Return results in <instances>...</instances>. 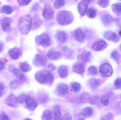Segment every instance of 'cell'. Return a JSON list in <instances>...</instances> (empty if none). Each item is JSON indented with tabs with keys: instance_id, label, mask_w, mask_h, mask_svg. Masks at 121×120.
Wrapping results in <instances>:
<instances>
[{
	"instance_id": "5bb4252c",
	"label": "cell",
	"mask_w": 121,
	"mask_h": 120,
	"mask_svg": "<svg viewBox=\"0 0 121 120\" xmlns=\"http://www.w3.org/2000/svg\"><path fill=\"white\" fill-rule=\"evenodd\" d=\"M12 21H13L12 19L9 18H7L4 20L3 22H2L1 26H2V29L4 31H8L10 29L11 23Z\"/></svg>"
},
{
	"instance_id": "6da1fadb",
	"label": "cell",
	"mask_w": 121,
	"mask_h": 120,
	"mask_svg": "<svg viewBox=\"0 0 121 120\" xmlns=\"http://www.w3.org/2000/svg\"><path fill=\"white\" fill-rule=\"evenodd\" d=\"M31 26V18L26 15L20 18L18 20V28L22 34H26L30 31Z\"/></svg>"
},
{
	"instance_id": "e0dca14e",
	"label": "cell",
	"mask_w": 121,
	"mask_h": 120,
	"mask_svg": "<svg viewBox=\"0 0 121 120\" xmlns=\"http://www.w3.org/2000/svg\"><path fill=\"white\" fill-rule=\"evenodd\" d=\"M74 36L76 40L78 41H82L85 38V34L80 29H78L76 31Z\"/></svg>"
},
{
	"instance_id": "d6a6232c",
	"label": "cell",
	"mask_w": 121,
	"mask_h": 120,
	"mask_svg": "<svg viewBox=\"0 0 121 120\" xmlns=\"http://www.w3.org/2000/svg\"><path fill=\"white\" fill-rule=\"evenodd\" d=\"M101 102L105 106L108 105L109 103V97L108 95H104L101 98Z\"/></svg>"
},
{
	"instance_id": "8d00e7d4",
	"label": "cell",
	"mask_w": 121,
	"mask_h": 120,
	"mask_svg": "<svg viewBox=\"0 0 121 120\" xmlns=\"http://www.w3.org/2000/svg\"><path fill=\"white\" fill-rule=\"evenodd\" d=\"M120 54L117 51H114L111 54V57L115 60H119L120 59Z\"/></svg>"
},
{
	"instance_id": "484cf974",
	"label": "cell",
	"mask_w": 121,
	"mask_h": 120,
	"mask_svg": "<svg viewBox=\"0 0 121 120\" xmlns=\"http://www.w3.org/2000/svg\"><path fill=\"white\" fill-rule=\"evenodd\" d=\"M20 69L22 71V72H27L29 71L31 69V66L28 64L27 62H23L20 65Z\"/></svg>"
},
{
	"instance_id": "44dd1931",
	"label": "cell",
	"mask_w": 121,
	"mask_h": 120,
	"mask_svg": "<svg viewBox=\"0 0 121 120\" xmlns=\"http://www.w3.org/2000/svg\"><path fill=\"white\" fill-rule=\"evenodd\" d=\"M42 119L43 120H52V119H53L52 112L49 109L45 110L43 114Z\"/></svg>"
},
{
	"instance_id": "ac0fdd59",
	"label": "cell",
	"mask_w": 121,
	"mask_h": 120,
	"mask_svg": "<svg viewBox=\"0 0 121 120\" xmlns=\"http://www.w3.org/2000/svg\"><path fill=\"white\" fill-rule=\"evenodd\" d=\"M57 37L60 42H65L67 39V35L65 32L59 31L57 34Z\"/></svg>"
},
{
	"instance_id": "4fadbf2b",
	"label": "cell",
	"mask_w": 121,
	"mask_h": 120,
	"mask_svg": "<svg viewBox=\"0 0 121 120\" xmlns=\"http://www.w3.org/2000/svg\"><path fill=\"white\" fill-rule=\"evenodd\" d=\"M9 55L13 60H17L21 55V52L18 48H14L9 50Z\"/></svg>"
},
{
	"instance_id": "52a82bcc",
	"label": "cell",
	"mask_w": 121,
	"mask_h": 120,
	"mask_svg": "<svg viewBox=\"0 0 121 120\" xmlns=\"http://www.w3.org/2000/svg\"><path fill=\"white\" fill-rule=\"evenodd\" d=\"M46 62V58L44 55L41 54H37L35 55L34 59V64L35 65H43Z\"/></svg>"
},
{
	"instance_id": "d4e9b609",
	"label": "cell",
	"mask_w": 121,
	"mask_h": 120,
	"mask_svg": "<svg viewBox=\"0 0 121 120\" xmlns=\"http://www.w3.org/2000/svg\"><path fill=\"white\" fill-rule=\"evenodd\" d=\"M112 8L113 12L115 14H117L118 15H120L121 12V5L120 3L113 4L112 6Z\"/></svg>"
},
{
	"instance_id": "5b68a950",
	"label": "cell",
	"mask_w": 121,
	"mask_h": 120,
	"mask_svg": "<svg viewBox=\"0 0 121 120\" xmlns=\"http://www.w3.org/2000/svg\"><path fill=\"white\" fill-rule=\"evenodd\" d=\"M39 45L43 47H48L50 44V38L47 34H43L37 38Z\"/></svg>"
},
{
	"instance_id": "83f0119b",
	"label": "cell",
	"mask_w": 121,
	"mask_h": 120,
	"mask_svg": "<svg viewBox=\"0 0 121 120\" xmlns=\"http://www.w3.org/2000/svg\"><path fill=\"white\" fill-rule=\"evenodd\" d=\"M1 12L3 14H10L13 12V9L9 5H4L1 8Z\"/></svg>"
},
{
	"instance_id": "ba28073f",
	"label": "cell",
	"mask_w": 121,
	"mask_h": 120,
	"mask_svg": "<svg viewBox=\"0 0 121 120\" xmlns=\"http://www.w3.org/2000/svg\"><path fill=\"white\" fill-rule=\"evenodd\" d=\"M26 105H27V107L30 110H34L35 109V108L37 107V102L36 101H35L34 100H33V98L30 97V96H28L27 100H26Z\"/></svg>"
},
{
	"instance_id": "ffe728a7",
	"label": "cell",
	"mask_w": 121,
	"mask_h": 120,
	"mask_svg": "<svg viewBox=\"0 0 121 120\" xmlns=\"http://www.w3.org/2000/svg\"><path fill=\"white\" fill-rule=\"evenodd\" d=\"M58 73H59L60 77H66V76L68 75V70H67V68H66V67H65V66H61V67L59 68Z\"/></svg>"
},
{
	"instance_id": "3957f363",
	"label": "cell",
	"mask_w": 121,
	"mask_h": 120,
	"mask_svg": "<svg viewBox=\"0 0 121 120\" xmlns=\"http://www.w3.org/2000/svg\"><path fill=\"white\" fill-rule=\"evenodd\" d=\"M35 79L41 84L51 82L54 80L53 75L50 71H40L35 74Z\"/></svg>"
},
{
	"instance_id": "8992f818",
	"label": "cell",
	"mask_w": 121,
	"mask_h": 120,
	"mask_svg": "<svg viewBox=\"0 0 121 120\" xmlns=\"http://www.w3.org/2000/svg\"><path fill=\"white\" fill-rule=\"evenodd\" d=\"M107 46V44L105 41L100 40V41H97L92 46V49L96 51H99L102 49H105Z\"/></svg>"
},
{
	"instance_id": "74e56055",
	"label": "cell",
	"mask_w": 121,
	"mask_h": 120,
	"mask_svg": "<svg viewBox=\"0 0 121 120\" xmlns=\"http://www.w3.org/2000/svg\"><path fill=\"white\" fill-rule=\"evenodd\" d=\"M90 84H91V85L92 88H96L98 87V84H99V81L95 79H92L90 81Z\"/></svg>"
},
{
	"instance_id": "f546056e",
	"label": "cell",
	"mask_w": 121,
	"mask_h": 120,
	"mask_svg": "<svg viewBox=\"0 0 121 120\" xmlns=\"http://www.w3.org/2000/svg\"><path fill=\"white\" fill-rule=\"evenodd\" d=\"M65 0H55L53 5H54V8L58 9V8H60L61 7H63L65 5Z\"/></svg>"
},
{
	"instance_id": "ab89813d",
	"label": "cell",
	"mask_w": 121,
	"mask_h": 120,
	"mask_svg": "<svg viewBox=\"0 0 121 120\" xmlns=\"http://www.w3.org/2000/svg\"><path fill=\"white\" fill-rule=\"evenodd\" d=\"M115 87H116V88H118V89H120L121 87V79L120 78H118L117 80H115L114 83Z\"/></svg>"
},
{
	"instance_id": "681fc988",
	"label": "cell",
	"mask_w": 121,
	"mask_h": 120,
	"mask_svg": "<svg viewBox=\"0 0 121 120\" xmlns=\"http://www.w3.org/2000/svg\"><path fill=\"white\" fill-rule=\"evenodd\" d=\"M24 120H30V119H29V118H26V119H25Z\"/></svg>"
},
{
	"instance_id": "4dcf8cb0",
	"label": "cell",
	"mask_w": 121,
	"mask_h": 120,
	"mask_svg": "<svg viewBox=\"0 0 121 120\" xmlns=\"http://www.w3.org/2000/svg\"><path fill=\"white\" fill-rule=\"evenodd\" d=\"M90 56H91V53L87 51L83 52L82 55H81L82 60L84 62H87V61H88L89 60Z\"/></svg>"
},
{
	"instance_id": "bcb514c9",
	"label": "cell",
	"mask_w": 121,
	"mask_h": 120,
	"mask_svg": "<svg viewBox=\"0 0 121 120\" xmlns=\"http://www.w3.org/2000/svg\"><path fill=\"white\" fill-rule=\"evenodd\" d=\"M4 48V45L1 42H0V52L2 51V50Z\"/></svg>"
},
{
	"instance_id": "f907efd6",
	"label": "cell",
	"mask_w": 121,
	"mask_h": 120,
	"mask_svg": "<svg viewBox=\"0 0 121 120\" xmlns=\"http://www.w3.org/2000/svg\"></svg>"
},
{
	"instance_id": "f35d334b",
	"label": "cell",
	"mask_w": 121,
	"mask_h": 120,
	"mask_svg": "<svg viewBox=\"0 0 121 120\" xmlns=\"http://www.w3.org/2000/svg\"><path fill=\"white\" fill-rule=\"evenodd\" d=\"M89 72L91 73V74H93V75H96L98 72V70H97L96 67H95V66H91L88 69Z\"/></svg>"
},
{
	"instance_id": "d590c367",
	"label": "cell",
	"mask_w": 121,
	"mask_h": 120,
	"mask_svg": "<svg viewBox=\"0 0 121 120\" xmlns=\"http://www.w3.org/2000/svg\"><path fill=\"white\" fill-rule=\"evenodd\" d=\"M72 88L74 92H79L80 90L81 86H80V84L78 83V82H74V83H73L72 85Z\"/></svg>"
},
{
	"instance_id": "7a4b0ae2",
	"label": "cell",
	"mask_w": 121,
	"mask_h": 120,
	"mask_svg": "<svg viewBox=\"0 0 121 120\" xmlns=\"http://www.w3.org/2000/svg\"><path fill=\"white\" fill-rule=\"evenodd\" d=\"M73 16L70 12L61 11L57 15V21L59 24L61 25H66L73 21Z\"/></svg>"
},
{
	"instance_id": "c3c4849f",
	"label": "cell",
	"mask_w": 121,
	"mask_h": 120,
	"mask_svg": "<svg viewBox=\"0 0 121 120\" xmlns=\"http://www.w3.org/2000/svg\"><path fill=\"white\" fill-rule=\"evenodd\" d=\"M86 2H90L92 1V0H86Z\"/></svg>"
},
{
	"instance_id": "7bdbcfd3",
	"label": "cell",
	"mask_w": 121,
	"mask_h": 120,
	"mask_svg": "<svg viewBox=\"0 0 121 120\" xmlns=\"http://www.w3.org/2000/svg\"><path fill=\"white\" fill-rule=\"evenodd\" d=\"M1 119H2V120H9V118L8 115L4 112L1 114Z\"/></svg>"
},
{
	"instance_id": "f6af8a7d",
	"label": "cell",
	"mask_w": 121,
	"mask_h": 120,
	"mask_svg": "<svg viewBox=\"0 0 121 120\" xmlns=\"http://www.w3.org/2000/svg\"><path fill=\"white\" fill-rule=\"evenodd\" d=\"M4 63L3 62V61H2L1 60H0V70L2 69V68L4 67Z\"/></svg>"
},
{
	"instance_id": "ee69618b",
	"label": "cell",
	"mask_w": 121,
	"mask_h": 120,
	"mask_svg": "<svg viewBox=\"0 0 121 120\" xmlns=\"http://www.w3.org/2000/svg\"><path fill=\"white\" fill-rule=\"evenodd\" d=\"M4 89V85L2 84H0V96H1L3 95Z\"/></svg>"
},
{
	"instance_id": "9c48e42d",
	"label": "cell",
	"mask_w": 121,
	"mask_h": 120,
	"mask_svg": "<svg viewBox=\"0 0 121 120\" xmlns=\"http://www.w3.org/2000/svg\"><path fill=\"white\" fill-rule=\"evenodd\" d=\"M88 9V5L85 1H82L78 4V11L81 15H84Z\"/></svg>"
},
{
	"instance_id": "2e32d148",
	"label": "cell",
	"mask_w": 121,
	"mask_h": 120,
	"mask_svg": "<svg viewBox=\"0 0 121 120\" xmlns=\"http://www.w3.org/2000/svg\"><path fill=\"white\" fill-rule=\"evenodd\" d=\"M53 112H54V120H60L61 116V111H60V106H55L54 109H53Z\"/></svg>"
},
{
	"instance_id": "f1b7e54d",
	"label": "cell",
	"mask_w": 121,
	"mask_h": 120,
	"mask_svg": "<svg viewBox=\"0 0 121 120\" xmlns=\"http://www.w3.org/2000/svg\"><path fill=\"white\" fill-rule=\"evenodd\" d=\"M87 15L90 18H93L96 15V10L93 8H91L87 10Z\"/></svg>"
},
{
	"instance_id": "4316f807",
	"label": "cell",
	"mask_w": 121,
	"mask_h": 120,
	"mask_svg": "<svg viewBox=\"0 0 121 120\" xmlns=\"http://www.w3.org/2000/svg\"><path fill=\"white\" fill-rule=\"evenodd\" d=\"M93 114V109L91 107H86L82 111V114L85 116H90Z\"/></svg>"
},
{
	"instance_id": "9a60e30c",
	"label": "cell",
	"mask_w": 121,
	"mask_h": 120,
	"mask_svg": "<svg viewBox=\"0 0 121 120\" xmlns=\"http://www.w3.org/2000/svg\"><path fill=\"white\" fill-rule=\"evenodd\" d=\"M7 104L11 107H16L17 103V98L14 95H10L7 98Z\"/></svg>"
},
{
	"instance_id": "30bf717a",
	"label": "cell",
	"mask_w": 121,
	"mask_h": 120,
	"mask_svg": "<svg viewBox=\"0 0 121 120\" xmlns=\"http://www.w3.org/2000/svg\"><path fill=\"white\" fill-rule=\"evenodd\" d=\"M104 37L107 40L110 41H114V42H118L119 40V36L116 33L112 31H108L104 34Z\"/></svg>"
},
{
	"instance_id": "7c38bea8",
	"label": "cell",
	"mask_w": 121,
	"mask_h": 120,
	"mask_svg": "<svg viewBox=\"0 0 121 120\" xmlns=\"http://www.w3.org/2000/svg\"><path fill=\"white\" fill-rule=\"evenodd\" d=\"M47 56L51 60H57L61 57V53L53 50H50L47 53Z\"/></svg>"
},
{
	"instance_id": "7dc6e473",
	"label": "cell",
	"mask_w": 121,
	"mask_h": 120,
	"mask_svg": "<svg viewBox=\"0 0 121 120\" xmlns=\"http://www.w3.org/2000/svg\"><path fill=\"white\" fill-rule=\"evenodd\" d=\"M49 67V68H50L51 69H52V70H54V69H56V67H54V66H53L52 64H50L49 67Z\"/></svg>"
},
{
	"instance_id": "603a6c76",
	"label": "cell",
	"mask_w": 121,
	"mask_h": 120,
	"mask_svg": "<svg viewBox=\"0 0 121 120\" xmlns=\"http://www.w3.org/2000/svg\"><path fill=\"white\" fill-rule=\"evenodd\" d=\"M102 20L104 24H109L111 23L113 21V19L111 15L107 14L103 15L102 17Z\"/></svg>"
},
{
	"instance_id": "1f68e13d",
	"label": "cell",
	"mask_w": 121,
	"mask_h": 120,
	"mask_svg": "<svg viewBox=\"0 0 121 120\" xmlns=\"http://www.w3.org/2000/svg\"><path fill=\"white\" fill-rule=\"evenodd\" d=\"M28 96V95H26V94H21V95H19V96L17 98V102H20V103H23V102H26Z\"/></svg>"
},
{
	"instance_id": "b9f144b4",
	"label": "cell",
	"mask_w": 121,
	"mask_h": 120,
	"mask_svg": "<svg viewBox=\"0 0 121 120\" xmlns=\"http://www.w3.org/2000/svg\"><path fill=\"white\" fill-rule=\"evenodd\" d=\"M112 118V115L111 114H108L104 116V117L102 118L101 120H111Z\"/></svg>"
},
{
	"instance_id": "cb8c5ba5",
	"label": "cell",
	"mask_w": 121,
	"mask_h": 120,
	"mask_svg": "<svg viewBox=\"0 0 121 120\" xmlns=\"http://www.w3.org/2000/svg\"><path fill=\"white\" fill-rule=\"evenodd\" d=\"M13 71L17 77L19 78L21 80H22V81H25V80H26V78H25L24 75L22 74V73L21 72V71L19 70L18 69H17V68H14Z\"/></svg>"
},
{
	"instance_id": "60d3db41",
	"label": "cell",
	"mask_w": 121,
	"mask_h": 120,
	"mask_svg": "<svg viewBox=\"0 0 121 120\" xmlns=\"http://www.w3.org/2000/svg\"><path fill=\"white\" fill-rule=\"evenodd\" d=\"M17 1L20 5L25 6L28 5L31 1V0H17Z\"/></svg>"
},
{
	"instance_id": "836d02e7",
	"label": "cell",
	"mask_w": 121,
	"mask_h": 120,
	"mask_svg": "<svg viewBox=\"0 0 121 120\" xmlns=\"http://www.w3.org/2000/svg\"><path fill=\"white\" fill-rule=\"evenodd\" d=\"M20 84V82L17 80H13V81L10 82V87L13 89H16L19 86V85Z\"/></svg>"
},
{
	"instance_id": "277c9868",
	"label": "cell",
	"mask_w": 121,
	"mask_h": 120,
	"mask_svg": "<svg viewBox=\"0 0 121 120\" xmlns=\"http://www.w3.org/2000/svg\"><path fill=\"white\" fill-rule=\"evenodd\" d=\"M100 74L103 77H108L112 75L113 73V69L112 67L109 64L105 63L102 65L99 68Z\"/></svg>"
},
{
	"instance_id": "8fae6325",
	"label": "cell",
	"mask_w": 121,
	"mask_h": 120,
	"mask_svg": "<svg viewBox=\"0 0 121 120\" xmlns=\"http://www.w3.org/2000/svg\"><path fill=\"white\" fill-rule=\"evenodd\" d=\"M43 14V16L45 18L50 20V19L53 18V15H54V11L50 7L46 6L44 7V9Z\"/></svg>"
},
{
	"instance_id": "e575fe53",
	"label": "cell",
	"mask_w": 121,
	"mask_h": 120,
	"mask_svg": "<svg viewBox=\"0 0 121 120\" xmlns=\"http://www.w3.org/2000/svg\"><path fill=\"white\" fill-rule=\"evenodd\" d=\"M98 4L102 8H105L109 4V0H98Z\"/></svg>"
},
{
	"instance_id": "d6986e66",
	"label": "cell",
	"mask_w": 121,
	"mask_h": 120,
	"mask_svg": "<svg viewBox=\"0 0 121 120\" xmlns=\"http://www.w3.org/2000/svg\"><path fill=\"white\" fill-rule=\"evenodd\" d=\"M73 70L74 72L78 74H82L85 71V67L82 64H78L73 67Z\"/></svg>"
},
{
	"instance_id": "7402d4cb",
	"label": "cell",
	"mask_w": 121,
	"mask_h": 120,
	"mask_svg": "<svg viewBox=\"0 0 121 120\" xmlns=\"http://www.w3.org/2000/svg\"><path fill=\"white\" fill-rule=\"evenodd\" d=\"M57 90L61 94H65L68 92V87L65 84H60L58 85Z\"/></svg>"
}]
</instances>
